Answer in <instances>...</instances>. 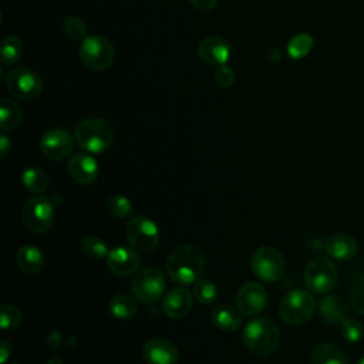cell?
Wrapping results in <instances>:
<instances>
[{
	"instance_id": "1",
	"label": "cell",
	"mask_w": 364,
	"mask_h": 364,
	"mask_svg": "<svg viewBox=\"0 0 364 364\" xmlns=\"http://www.w3.org/2000/svg\"><path fill=\"white\" fill-rule=\"evenodd\" d=\"M205 269L203 253L192 245H181L172 250L166 260L169 277L179 284H193Z\"/></svg>"
},
{
	"instance_id": "2",
	"label": "cell",
	"mask_w": 364,
	"mask_h": 364,
	"mask_svg": "<svg viewBox=\"0 0 364 364\" xmlns=\"http://www.w3.org/2000/svg\"><path fill=\"white\" fill-rule=\"evenodd\" d=\"M74 138L85 152L101 154L112 145L115 139V129L108 119L91 117L77 124Z\"/></svg>"
},
{
	"instance_id": "3",
	"label": "cell",
	"mask_w": 364,
	"mask_h": 364,
	"mask_svg": "<svg viewBox=\"0 0 364 364\" xmlns=\"http://www.w3.org/2000/svg\"><path fill=\"white\" fill-rule=\"evenodd\" d=\"M242 337L252 354L266 357L277 348L280 343V330L273 320L259 317L246 324Z\"/></svg>"
},
{
	"instance_id": "4",
	"label": "cell",
	"mask_w": 364,
	"mask_h": 364,
	"mask_svg": "<svg viewBox=\"0 0 364 364\" xmlns=\"http://www.w3.org/2000/svg\"><path fill=\"white\" fill-rule=\"evenodd\" d=\"M316 300L311 293L301 289L290 290L283 296L279 304V316L289 326H301L309 321L314 313Z\"/></svg>"
},
{
	"instance_id": "5",
	"label": "cell",
	"mask_w": 364,
	"mask_h": 364,
	"mask_svg": "<svg viewBox=\"0 0 364 364\" xmlns=\"http://www.w3.org/2000/svg\"><path fill=\"white\" fill-rule=\"evenodd\" d=\"M337 279V267L327 256L313 257L304 269V283L309 290L317 294H326L333 290Z\"/></svg>"
},
{
	"instance_id": "6",
	"label": "cell",
	"mask_w": 364,
	"mask_h": 364,
	"mask_svg": "<svg viewBox=\"0 0 364 364\" xmlns=\"http://www.w3.org/2000/svg\"><path fill=\"white\" fill-rule=\"evenodd\" d=\"M80 58L85 67L94 71H104L114 63V47L102 36H88L81 41L78 50Z\"/></svg>"
},
{
	"instance_id": "7",
	"label": "cell",
	"mask_w": 364,
	"mask_h": 364,
	"mask_svg": "<svg viewBox=\"0 0 364 364\" xmlns=\"http://www.w3.org/2000/svg\"><path fill=\"white\" fill-rule=\"evenodd\" d=\"M6 88L9 92L23 101L37 100L44 90L38 74L27 67H16L9 71L6 77Z\"/></svg>"
},
{
	"instance_id": "8",
	"label": "cell",
	"mask_w": 364,
	"mask_h": 364,
	"mask_svg": "<svg viewBox=\"0 0 364 364\" xmlns=\"http://www.w3.org/2000/svg\"><path fill=\"white\" fill-rule=\"evenodd\" d=\"M250 269L263 282H277L284 274L286 262L276 247L262 246L252 255Z\"/></svg>"
},
{
	"instance_id": "9",
	"label": "cell",
	"mask_w": 364,
	"mask_h": 364,
	"mask_svg": "<svg viewBox=\"0 0 364 364\" xmlns=\"http://www.w3.org/2000/svg\"><path fill=\"white\" fill-rule=\"evenodd\" d=\"M166 280L164 273L154 266L138 270L131 282L134 296L145 304L155 303L164 294Z\"/></svg>"
},
{
	"instance_id": "10",
	"label": "cell",
	"mask_w": 364,
	"mask_h": 364,
	"mask_svg": "<svg viewBox=\"0 0 364 364\" xmlns=\"http://www.w3.org/2000/svg\"><path fill=\"white\" fill-rule=\"evenodd\" d=\"M54 218V205L48 198L44 196L28 199L21 209V219L24 226L34 233L47 232L51 228Z\"/></svg>"
},
{
	"instance_id": "11",
	"label": "cell",
	"mask_w": 364,
	"mask_h": 364,
	"mask_svg": "<svg viewBox=\"0 0 364 364\" xmlns=\"http://www.w3.org/2000/svg\"><path fill=\"white\" fill-rule=\"evenodd\" d=\"M128 243L138 252H151L159 243V229L156 223L145 216H134L125 226Z\"/></svg>"
},
{
	"instance_id": "12",
	"label": "cell",
	"mask_w": 364,
	"mask_h": 364,
	"mask_svg": "<svg viewBox=\"0 0 364 364\" xmlns=\"http://www.w3.org/2000/svg\"><path fill=\"white\" fill-rule=\"evenodd\" d=\"M40 149L51 161L65 159L74 149V139L64 128H51L40 139Z\"/></svg>"
},
{
	"instance_id": "13",
	"label": "cell",
	"mask_w": 364,
	"mask_h": 364,
	"mask_svg": "<svg viewBox=\"0 0 364 364\" xmlns=\"http://www.w3.org/2000/svg\"><path fill=\"white\" fill-rule=\"evenodd\" d=\"M267 304V293L257 282L245 283L236 294V306L245 316L259 314Z\"/></svg>"
},
{
	"instance_id": "14",
	"label": "cell",
	"mask_w": 364,
	"mask_h": 364,
	"mask_svg": "<svg viewBox=\"0 0 364 364\" xmlns=\"http://www.w3.org/2000/svg\"><path fill=\"white\" fill-rule=\"evenodd\" d=\"M198 54L206 64L220 67L225 65L230 58V46L225 38L210 36L199 43Z\"/></svg>"
},
{
	"instance_id": "15",
	"label": "cell",
	"mask_w": 364,
	"mask_h": 364,
	"mask_svg": "<svg viewBox=\"0 0 364 364\" xmlns=\"http://www.w3.org/2000/svg\"><path fill=\"white\" fill-rule=\"evenodd\" d=\"M142 357L148 364H176L179 354L173 343L165 338H151L142 347Z\"/></svg>"
},
{
	"instance_id": "16",
	"label": "cell",
	"mask_w": 364,
	"mask_h": 364,
	"mask_svg": "<svg viewBox=\"0 0 364 364\" xmlns=\"http://www.w3.org/2000/svg\"><path fill=\"white\" fill-rule=\"evenodd\" d=\"M67 172L77 183L88 185L92 183L98 176V164L91 155L85 152L74 154L68 159Z\"/></svg>"
},
{
	"instance_id": "17",
	"label": "cell",
	"mask_w": 364,
	"mask_h": 364,
	"mask_svg": "<svg viewBox=\"0 0 364 364\" xmlns=\"http://www.w3.org/2000/svg\"><path fill=\"white\" fill-rule=\"evenodd\" d=\"M107 264L114 274L129 276L134 272H136L139 266V257L132 249L118 246L109 250L107 256Z\"/></svg>"
},
{
	"instance_id": "18",
	"label": "cell",
	"mask_w": 364,
	"mask_h": 364,
	"mask_svg": "<svg viewBox=\"0 0 364 364\" xmlns=\"http://www.w3.org/2000/svg\"><path fill=\"white\" fill-rule=\"evenodd\" d=\"M192 309V293L182 287L171 289L162 299V310L171 318H182Z\"/></svg>"
},
{
	"instance_id": "19",
	"label": "cell",
	"mask_w": 364,
	"mask_h": 364,
	"mask_svg": "<svg viewBox=\"0 0 364 364\" xmlns=\"http://www.w3.org/2000/svg\"><path fill=\"white\" fill-rule=\"evenodd\" d=\"M324 249L330 257L346 262L355 256L358 245L353 236L347 233H336L326 240Z\"/></svg>"
},
{
	"instance_id": "20",
	"label": "cell",
	"mask_w": 364,
	"mask_h": 364,
	"mask_svg": "<svg viewBox=\"0 0 364 364\" xmlns=\"http://www.w3.org/2000/svg\"><path fill=\"white\" fill-rule=\"evenodd\" d=\"M16 263L21 272L27 274H36L44 267V256L38 247L33 245H24L17 250Z\"/></svg>"
},
{
	"instance_id": "21",
	"label": "cell",
	"mask_w": 364,
	"mask_h": 364,
	"mask_svg": "<svg viewBox=\"0 0 364 364\" xmlns=\"http://www.w3.org/2000/svg\"><path fill=\"white\" fill-rule=\"evenodd\" d=\"M318 309L321 317L331 324L341 323L344 318L348 317V307L346 301L337 294H328L323 297L318 304Z\"/></svg>"
},
{
	"instance_id": "22",
	"label": "cell",
	"mask_w": 364,
	"mask_h": 364,
	"mask_svg": "<svg viewBox=\"0 0 364 364\" xmlns=\"http://www.w3.org/2000/svg\"><path fill=\"white\" fill-rule=\"evenodd\" d=\"M311 364H348L344 351L336 343L324 341L314 347L310 358Z\"/></svg>"
},
{
	"instance_id": "23",
	"label": "cell",
	"mask_w": 364,
	"mask_h": 364,
	"mask_svg": "<svg viewBox=\"0 0 364 364\" xmlns=\"http://www.w3.org/2000/svg\"><path fill=\"white\" fill-rule=\"evenodd\" d=\"M23 121L21 107L11 98L0 101V127L3 131H14Z\"/></svg>"
},
{
	"instance_id": "24",
	"label": "cell",
	"mask_w": 364,
	"mask_h": 364,
	"mask_svg": "<svg viewBox=\"0 0 364 364\" xmlns=\"http://www.w3.org/2000/svg\"><path fill=\"white\" fill-rule=\"evenodd\" d=\"M21 182L26 189L31 193H43L48 189V176L47 173L37 166H26L21 172Z\"/></svg>"
},
{
	"instance_id": "25",
	"label": "cell",
	"mask_w": 364,
	"mask_h": 364,
	"mask_svg": "<svg viewBox=\"0 0 364 364\" xmlns=\"http://www.w3.org/2000/svg\"><path fill=\"white\" fill-rule=\"evenodd\" d=\"M212 323L222 331H235L240 326V316L233 307L223 304L212 311Z\"/></svg>"
},
{
	"instance_id": "26",
	"label": "cell",
	"mask_w": 364,
	"mask_h": 364,
	"mask_svg": "<svg viewBox=\"0 0 364 364\" xmlns=\"http://www.w3.org/2000/svg\"><path fill=\"white\" fill-rule=\"evenodd\" d=\"M108 310L114 317L127 320V318L134 317L138 313V304L131 296L121 293V294H115L109 300Z\"/></svg>"
},
{
	"instance_id": "27",
	"label": "cell",
	"mask_w": 364,
	"mask_h": 364,
	"mask_svg": "<svg viewBox=\"0 0 364 364\" xmlns=\"http://www.w3.org/2000/svg\"><path fill=\"white\" fill-rule=\"evenodd\" d=\"M314 40L307 33H299L293 36L287 43V54L293 60L304 58L313 48Z\"/></svg>"
},
{
	"instance_id": "28",
	"label": "cell",
	"mask_w": 364,
	"mask_h": 364,
	"mask_svg": "<svg viewBox=\"0 0 364 364\" xmlns=\"http://www.w3.org/2000/svg\"><path fill=\"white\" fill-rule=\"evenodd\" d=\"M23 53V43L16 36H7L1 41V63L4 65L14 64Z\"/></svg>"
},
{
	"instance_id": "29",
	"label": "cell",
	"mask_w": 364,
	"mask_h": 364,
	"mask_svg": "<svg viewBox=\"0 0 364 364\" xmlns=\"http://www.w3.org/2000/svg\"><path fill=\"white\" fill-rule=\"evenodd\" d=\"M193 297L202 304H212L218 299V289L212 282L198 279L193 283Z\"/></svg>"
},
{
	"instance_id": "30",
	"label": "cell",
	"mask_w": 364,
	"mask_h": 364,
	"mask_svg": "<svg viewBox=\"0 0 364 364\" xmlns=\"http://www.w3.org/2000/svg\"><path fill=\"white\" fill-rule=\"evenodd\" d=\"M82 250L91 259H104L108 256L109 250L107 243L98 236H88L82 240Z\"/></svg>"
},
{
	"instance_id": "31",
	"label": "cell",
	"mask_w": 364,
	"mask_h": 364,
	"mask_svg": "<svg viewBox=\"0 0 364 364\" xmlns=\"http://www.w3.org/2000/svg\"><path fill=\"white\" fill-rule=\"evenodd\" d=\"M348 301L351 304V309L355 313L364 316V274H360L351 283L350 293H348Z\"/></svg>"
},
{
	"instance_id": "32",
	"label": "cell",
	"mask_w": 364,
	"mask_h": 364,
	"mask_svg": "<svg viewBox=\"0 0 364 364\" xmlns=\"http://www.w3.org/2000/svg\"><path fill=\"white\" fill-rule=\"evenodd\" d=\"M23 316L20 310L11 304H1L0 306V327L3 330H13L20 326Z\"/></svg>"
},
{
	"instance_id": "33",
	"label": "cell",
	"mask_w": 364,
	"mask_h": 364,
	"mask_svg": "<svg viewBox=\"0 0 364 364\" xmlns=\"http://www.w3.org/2000/svg\"><path fill=\"white\" fill-rule=\"evenodd\" d=\"M107 209L115 218H127L132 213V205L124 195H112L107 202Z\"/></svg>"
},
{
	"instance_id": "34",
	"label": "cell",
	"mask_w": 364,
	"mask_h": 364,
	"mask_svg": "<svg viewBox=\"0 0 364 364\" xmlns=\"http://www.w3.org/2000/svg\"><path fill=\"white\" fill-rule=\"evenodd\" d=\"M63 27H64L65 34L73 40H84L87 37L85 23L81 18L75 17V16L65 17V20L63 23Z\"/></svg>"
},
{
	"instance_id": "35",
	"label": "cell",
	"mask_w": 364,
	"mask_h": 364,
	"mask_svg": "<svg viewBox=\"0 0 364 364\" xmlns=\"http://www.w3.org/2000/svg\"><path fill=\"white\" fill-rule=\"evenodd\" d=\"M340 333L346 341L355 343V341L361 340L364 330L357 320L347 317L340 323Z\"/></svg>"
},
{
	"instance_id": "36",
	"label": "cell",
	"mask_w": 364,
	"mask_h": 364,
	"mask_svg": "<svg viewBox=\"0 0 364 364\" xmlns=\"http://www.w3.org/2000/svg\"><path fill=\"white\" fill-rule=\"evenodd\" d=\"M215 80L216 82L223 87V88H229L233 85L235 82V73L230 67L228 65H220L216 68L215 71Z\"/></svg>"
},
{
	"instance_id": "37",
	"label": "cell",
	"mask_w": 364,
	"mask_h": 364,
	"mask_svg": "<svg viewBox=\"0 0 364 364\" xmlns=\"http://www.w3.org/2000/svg\"><path fill=\"white\" fill-rule=\"evenodd\" d=\"M219 0H189V3L199 11H210L216 7Z\"/></svg>"
},
{
	"instance_id": "38",
	"label": "cell",
	"mask_w": 364,
	"mask_h": 364,
	"mask_svg": "<svg viewBox=\"0 0 364 364\" xmlns=\"http://www.w3.org/2000/svg\"><path fill=\"white\" fill-rule=\"evenodd\" d=\"M10 354H11V344L7 340H1L0 341V363L6 364Z\"/></svg>"
},
{
	"instance_id": "39",
	"label": "cell",
	"mask_w": 364,
	"mask_h": 364,
	"mask_svg": "<svg viewBox=\"0 0 364 364\" xmlns=\"http://www.w3.org/2000/svg\"><path fill=\"white\" fill-rule=\"evenodd\" d=\"M11 151V141L6 134L0 135V155L1 158L7 156V154Z\"/></svg>"
},
{
	"instance_id": "40",
	"label": "cell",
	"mask_w": 364,
	"mask_h": 364,
	"mask_svg": "<svg viewBox=\"0 0 364 364\" xmlns=\"http://www.w3.org/2000/svg\"><path fill=\"white\" fill-rule=\"evenodd\" d=\"M354 364H364V357H361L358 361H355Z\"/></svg>"
}]
</instances>
